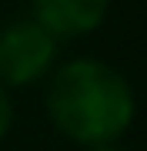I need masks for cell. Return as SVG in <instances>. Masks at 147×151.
I'll return each mask as SVG.
<instances>
[{
    "label": "cell",
    "instance_id": "obj_5",
    "mask_svg": "<svg viewBox=\"0 0 147 151\" xmlns=\"http://www.w3.org/2000/svg\"><path fill=\"white\" fill-rule=\"evenodd\" d=\"M90 151H124V148H117V145H100V148H90Z\"/></svg>",
    "mask_w": 147,
    "mask_h": 151
},
{
    "label": "cell",
    "instance_id": "obj_1",
    "mask_svg": "<svg viewBox=\"0 0 147 151\" xmlns=\"http://www.w3.org/2000/svg\"><path fill=\"white\" fill-rule=\"evenodd\" d=\"M47 114L60 134L84 148L117 145L134 124L137 97L127 77L104 60L74 57L60 64L47 87Z\"/></svg>",
    "mask_w": 147,
    "mask_h": 151
},
{
    "label": "cell",
    "instance_id": "obj_3",
    "mask_svg": "<svg viewBox=\"0 0 147 151\" xmlns=\"http://www.w3.org/2000/svg\"><path fill=\"white\" fill-rule=\"evenodd\" d=\"M33 20L54 37H84L104 24L110 0H30Z\"/></svg>",
    "mask_w": 147,
    "mask_h": 151
},
{
    "label": "cell",
    "instance_id": "obj_2",
    "mask_svg": "<svg viewBox=\"0 0 147 151\" xmlns=\"http://www.w3.org/2000/svg\"><path fill=\"white\" fill-rule=\"evenodd\" d=\"M57 60V37L33 17H17L0 27V84L23 87L44 77Z\"/></svg>",
    "mask_w": 147,
    "mask_h": 151
},
{
    "label": "cell",
    "instance_id": "obj_4",
    "mask_svg": "<svg viewBox=\"0 0 147 151\" xmlns=\"http://www.w3.org/2000/svg\"><path fill=\"white\" fill-rule=\"evenodd\" d=\"M10 124H13V104H10V97H7V87L0 84V138H7Z\"/></svg>",
    "mask_w": 147,
    "mask_h": 151
}]
</instances>
